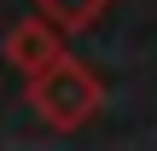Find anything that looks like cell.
Listing matches in <instances>:
<instances>
[{"instance_id":"obj_1","label":"cell","mask_w":157,"mask_h":151,"mask_svg":"<svg viewBox=\"0 0 157 151\" xmlns=\"http://www.w3.org/2000/svg\"><path fill=\"white\" fill-rule=\"evenodd\" d=\"M29 111H41L47 128L76 134V128H87V122L105 111V81H99L76 52H58L47 70L29 76Z\"/></svg>"},{"instance_id":"obj_2","label":"cell","mask_w":157,"mask_h":151,"mask_svg":"<svg viewBox=\"0 0 157 151\" xmlns=\"http://www.w3.org/2000/svg\"><path fill=\"white\" fill-rule=\"evenodd\" d=\"M58 52H64V29H58L52 17H17L12 35H6V64H12L17 76L47 70Z\"/></svg>"},{"instance_id":"obj_3","label":"cell","mask_w":157,"mask_h":151,"mask_svg":"<svg viewBox=\"0 0 157 151\" xmlns=\"http://www.w3.org/2000/svg\"><path fill=\"white\" fill-rule=\"evenodd\" d=\"M35 12L52 17L64 35H82V29H93V23L111 12V0H35Z\"/></svg>"}]
</instances>
